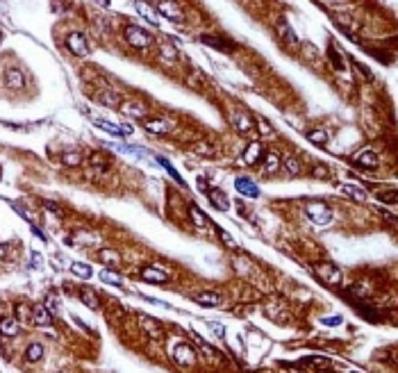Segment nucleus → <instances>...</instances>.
I'll return each instance as SVG.
<instances>
[{
  "label": "nucleus",
  "mask_w": 398,
  "mask_h": 373,
  "mask_svg": "<svg viewBox=\"0 0 398 373\" xmlns=\"http://www.w3.org/2000/svg\"><path fill=\"white\" fill-rule=\"evenodd\" d=\"M305 214H307V219L316 225H326V223H330V219H332L330 207L323 201H310L305 205Z\"/></svg>",
  "instance_id": "nucleus-1"
},
{
  "label": "nucleus",
  "mask_w": 398,
  "mask_h": 373,
  "mask_svg": "<svg viewBox=\"0 0 398 373\" xmlns=\"http://www.w3.org/2000/svg\"><path fill=\"white\" fill-rule=\"evenodd\" d=\"M125 39H127V44H130L132 48H137V50H143V48H148V46L153 44V36L148 34L146 30L137 28V25H127L125 28Z\"/></svg>",
  "instance_id": "nucleus-2"
},
{
  "label": "nucleus",
  "mask_w": 398,
  "mask_h": 373,
  "mask_svg": "<svg viewBox=\"0 0 398 373\" xmlns=\"http://www.w3.org/2000/svg\"><path fill=\"white\" fill-rule=\"evenodd\" d=\"M312 269H314L316 276L321 278L323 282H328V285H339V282H342V271L334 264H330V262H316Z\"/></svg>",
  "instance_id": "nucleus-3"
},
{
  "label": "nucleus",
  "mask_w": 398,
  "mask_h": 373,
  "mask_svg": "<svg viewBox=\"0 0 398 373\" xmlns=\"http://www.w3.org/2000/svg\"><path fill=\"white\" fill-rule=\"evenodd\" d=\"M139 328H141L150 339H164V328L159 325L157 319L143 317V314H141V317H139Z\"/></svg>",
  "instance_id": "nucleus-4"
},
{
  "label": "nucleus",
  "mask_w": 398,
  "mask_h": 373,
  "mask_svg": "<svg viewBox=\"0 0 398 373\" xmlns=\"http://www.w3.org/2000/svg\"><path fill=\"white\" fill-rule=\"evenodd\" d=\"M200 44L210 46V48H214V50H221V52H232L237 48L232 41L223 39V36H214V34H203L200 36Z\"/></svg>",
  "instance_id": "nucleus-5"
},
{
  "label": "nucleus",
  "mask_w": 398,
  "mask_h": 373,
  "mask_svg": "<svg viewBox=\"0 0 398 373\" xmlns=\"http://www.w3.org/2000/svg\"><path fill=\"white\" fill-rule=\"evenodd\" d=\"M66 46H68V50L73 52V55H78V57H87L89 55V46H87V39H84L80 32H73V34H68V39H66Z\"/></svg>",
  "instance_id": "nucleus-6"
},
{
  "label": "nucleus",
  "mask_w": 398,
  "mask_h": 373,
  "mask_svg": "<svg viewBox=\"0 0 398 373\" xmlns=\"http://www.w3.org/2000/svg\"><path fill=\"white\" fill-rule=\"evenodd\" d=\"M173 357H175V362H178V364H182V366H191L196 362L194 348H191V346H187V344H178V346H175Z\"/></svg>",
  "instance_id": "nucleus-7"
},
{
  "label": "nucleus",
  "mask_w": 398,
  "mask_h": 373,
  "mask_svg": "<svg viewBox=\"0 0 398 373\" xmlns=\"http://www.w3.org/2000/svg\"><path fill=\"white\" fill-rule=\"evenodd\" d=\"M353 162L355 164H359V166H364V169H378L380 166V157L373 153V150H359L357 155L353 157Z\"/></svg>",
  "instance_id": "nucleus-8"
},
{
  "label": "nucleus",
  "mask_w": 398,
  "mask_h": 373,
  "mask_svg": "<svg viewBox=\"0 0 398 373\" xmlns=\"http://www.w3.org/2000/svg\"><path fill=\"white\" fill-rule=\"evenodd\" d=\"M119 109L125 114L127 119H143L146 116V107L139 101H123L119 105Z\"/></svg>",
  "instance_id": "nucleus-9"
},
{
  "label": "nucleus",
  "mask_w": 398,
  "mask_h": 373,
  "mask_svg": "<svg viewBox=\"0 0 398 373\" xmlns=\"http://www.w3.org/2000/svg\"><path fill=\"white\" fill-rule=\"evenodd\" d=\"M141 278L146 282H153V285H162V282L168 280V273L157 269V266H143L141 269Z\"/></svg>",
  "instance_id": "nucleus-10"
},
{
  "label": "nucleus",
  "mask_w": 398,
  "mask_h": 373,
  "mask_svg": "<svg viewBox=\"0 0 398 373\" xmlns=\"http://www.w3.org/2000/svg\"><path fill=\"white\" fill-rule=\"evenodd\" d=\"M235 187H237L239 193H243V196H248V198H257L259 196V187L255 185L253 180H248V178H237Z\"/></svg>",
  "instance_id": "nucleus-11"
},
{
  "label": "nucleus",
  "mask_w": 398,
  "mask_h": 373,
  "mask_svg": "<svg viewBox=\"0 0 398 373\" xmlns=\"http://www.w3.org/2000/svg\"><path fill=\"white\" fill-rule=\"evenodd\" d=\"M262 153H264L262 144H259V141H253V144H248V148L243 150V162H246L248 166H255L262 160Z\"/></svg>",
  "instance_id": "nucleus-12"
},
{
  "label": "nucleus",
  "mask_w": 398,
  "mask_h": 373,
  "mask_svg": "<svg viewBox=\"0 0 398 373\" xmlns=\"http://www.w3.org/2000/svg\"><path fill=\"white\" fill-rule=\"evenodd\" d=\"M32 321H34L36 325H50L52 323V314L46 309V305H34L32 307Z\"/></svg>",
  "instance_id": "nucleus-13"
},
{
  "label": "nucleus",
  "mask_w": 398,
  "mask_h": 373,
  "mask_svg": "<svg viewBox=\"0 0 398 373\" xmlns=\"http://www.w3.org/2000/svg\"><path fill=\"white\" fill-rule=\"evenodd\" d=\"M143 128L148 130V132H153V134H164V132H168V121H164V119H148V121H143Z\"/></svg>",
  "instance_id": "nucleus-14"
},
{
  "label": "nucleus",
  "mask_w": 398,
  "mask_h": 373,
  "mask_svg": "<svg viewBox=\"0 0 398 373\" xmlns=\"http://www.w3.org/2000/svg\"><path fill=\"white\" fill-rule=\"evenodd\" d=\"M157 12L164 14V16L171 18V21H180V18H182V9H178V5H175V3H157Z\"/></svg>",
  "instance_id": "nucleus-15"
},
{
  "label": "nucleus",
  "mask_w": 398,
  "mask_h": 373,
  "mask_svg": "<svg viewBox=\"0 0 398 373\" xmlns=\"http://www.w3.org/2000/svg\"><path fill=\"white\" fill-rule=\"evenodd\" d=\"M196 303L203 307H219L221 305V296L219 293H212V291H203L196 296Z\"/></svg>",
  "instance_id": "nucleus-16"
},
{
  "label": "nucleus",
  "mask_w": 398,
  "mask_h": 373,
  "mask_svg": "<svg viewBox=\"0 0 398 373\" xmlns=\"http://www.w3.org/2000/svg\"><path fill=\"white\" fill-rule=\"evenodd\" d=\"M207 196H210L212 205H214V207H219L221 212H225V209H230V201H228V198H225V193H223V191H216V189H210V191H207Z\"/></svg>",
  "instance_id": "nucleus-17"
},
{
  "label": "nucleus",
  "mask_w": 398,
  "mask_h": 373,
  "mask_svg": "<svg viewBox=\"0 0 398 373\" xmlns=\"http://www.w3.org/2000/svg\"><path fill=\"white\" fill-rule=\"evenodd\" d=\"M5 80H7V85L12 89H21L25 85V77L23 73L18 71V68H7V73H5Z\"/></svg>",
  "instance_id": "nucleus-18"
},
{
  "label": "nucleus",
  "mask_w": 398,
  "mask_h": 373,
  "mask_svg": "<svg viewBox=\"0 0 398 373\" xmlns=\"http://www.w3.org/2000/svg\"><path fill=\"white\" fill-rule=\"evenodd\" d=\"M189 217L194 221L196 228H210V219L198 209V205H189Z\"/></svg>",
  "instance_id": "nucleus-19"
},
{
  "label": "nucleus",
  "mask_w": 398,
  "mask_h": 373,
  "mask_svg": "<svg viewBox=\"0 0 398 373\" xmlns=\"http://www.w3.org/2000/svg\"><path fill=\"white\" fill-rule=\"evenodd\" d=\"M98 260L105 262V264H111V266H119L121 264V255L116 253L114 248H100L98 250Z\"/></svg>",
  "instance_id": "nucleus-20"
},
{
  "label": "nucleus",
  "mask_w": 398,
  "mask_h": 373,
  "mask_svg": "<svg viewBox=\"0 0 398 373\" xmlns=\"http://www.w3.org/2000/svg\"><path fill=\"white\" fill-rule=\"evenodd\" d=\"M278 34L282 36L289 46H298V36H296V32L285 23V21H280V23H278Z\"/></svg>",
  "instance_id": "nucleus-21"
},
{
  "label": "nucleus",
  "mask_w": 398,
  "mask_h": 373,
  "mask_svg": "<svg viewBox=\"0 0 398 373\" xmlns=\"http://www.w3.org/2000/svg\"><path fill=\"white\" fill-rule=\"evenodd\" d=\"M80 301H82L89 309H98V305H100V303H98V296H96V293H93L89 287H82V289H80Z\"/></svg>",
  "instance_id": "nucleus-22"
},
{
  "label": "nucleus",
  "mask_w": 398,
  "mask_h": 373,
  "mask_svg": "<svg viewBox=\"0 0 398 373\" xmlns=\"http://www.w3.org/2000/svg\"><path fill=\"white\" fill-rule=\"evenodd\" d=\"M0 332L5 335V337H14V335H18V321L16 319H3L0 321Z\"/></svg>",
  "instance_id": "nucleus-23"
},
{
  "label": "nucleus",
  "mask_w": 398,
  "mask_h": 373,
  "mask_svg": "<svg viewBox=\"0 0 398 373\" xmlns=\"http://www.w3.org/2000/svg\"><path fill=\"white\" fill-rule=\"evenodd\" d=\"M232 125H235L239 132H251V130H253V119H248L246 114H235Z\"/></svg>",
  "instance_id": "nucleus-24"
},
{
  "label": "nucleus",
  "mask_w": 398,
  "mask_h": 373,
  "mask_svg": "<svg viewBox=\"0 0 398 373\" xmlns=\"http://www.w3.org/2000/svg\"><path fill=\"white\" fill-rule=\"evenodd\" d=\"M100 280L103 282H107V285H114V287H123V278L119 276V273H114V271H109V269H105V271H100Z\"/></svg>",
  "instance_id": "nucleus-25"
},
{
  "label": "nucleus",
  "mask_w": 398,
  "mask_h": 373,
  "mask_svg": "<svg viewBox=\"0 0 398 373\" xmlns=\"http://www.w3.org/2000/svg\"><path fill=\"white\" fill-rule=\"evenodd\" d=\"M91 166L98 173H103V171H107L109 169V157H105L103 153H93L91 155Z\"/></svg>",
  "instance_id": "nucleus-26"
},
{
  "label": "nucleus",
  "mask_w": 398,
  "mask_h": 373,
  "mask_svg": "<svg viewBox=\"0 0 398 373\" xmlns=\"http://www.w3.org/2000/svg\"><path fill=\"white\" fill-rule=\"evenodd\" d=\"M44 357V346L41 344H30L28 350H25V360L28 362H39Z\"/></svg>",
  "instance_id": "nucleus-27"
},
{
  "label": "nucleus",
  "mask_w": 398,
  "mask_h": 373,
  "mask_svg": "<svg viewBox=\"0 0 398 373\" xmlns=\"http://www.w3.org/2000/svg\"><path fill=\"white\" fill-rule=\"evenodd\" d=\"M216 234H219V237H221V241H223V246H225V248H230V250H237V248H239L237 239L232 237V234L228 232V230H223V228H216Z\"/></svg>",
  "instance_id": "nucleus-28"
},
{
  "label": "nucleus",
  "mask_w": 398,
  "mask_h": 373,
  "mask_svg": "<svg viewBox=\"0 0 398 373\" xmlns=\"http://www.w3.org/2000/svg\"><path fill=\"white\" fill-rule=\"evenodd\" d=\"M280 166H285L287 173H291V175H298L300 173V162L296 160V157H291V155H287L282 162H280Z\"/></svg>",
  "instance_id": "nucleus-29"
},
{
  "label": "nucleus",
  "mask_w": 398,
  "mask_h": 373,
  "mask_svg": "<svg viewBox=\"0 0 398 373\" xmlns=\"http://www.w3.org/2000/svg\"><path fill=\"white\" fill-rule=\"evenodd\" d=\"M307 139H310L312 144H316V146H326L330 136H328L326 130H310V132H307Z\"/></svg>",
  "instance_id": "nucleus-30"
},
{
  "label": "nucleus",
  "mask_w": 398,
  "mask_h": 373,
  "mask_svg": "<svg viewBox=\"0 0 398 373\" xmlns=\"http://www.w3.org/2000/svg\"><path fill=\"white\" fill-rule=\"evenodd\" d=\"M191 153H194V155L210 157V155H214V146H212V144H207V141H198V144H194V146H191Z\"/></svg>",
  "instance_id": "nucleus-31"
},
{
  "label": "nucleus",
  "mask_w": 398,
  "mask_h": 373,
  "mask_svg": "<svg viewBox=\"0 0 398 373\" xmlns=\"http://www.w3.org/2000/svg\"><path fill=\"white\" fill-rule=\"evenodd\" d=\"M157 162H159V164H162V166H164V169H166V171H168V175H171V178H173V180H175V182H178V185H182V187H187V182H184V180H182V175H180V173H178V171H175V169H173V166H171V162H168V160H164V157H157Z\"/></svg>",
  "instance_id": "nucleus-32"
},
{
  "label": "nucleus",
  "mask_w": 398,
  "mask_h": 373,
  "mask_svg": "<svg viewBox=\"0 0 398 373\" xmlns=\"http://www.w3.org/2000/svg\"><path fill=\"white\" fill-rule=\"evenodd\" d=\"M62 162H64L66 166H78L80 162H82V155H80L78 150H64Z\"/></svg>",
  "instance_id": "nucleus-33"
},
{
  "label": "nucleus",
  "mask_w": 398,
  "mask_h": 373,
  "mask_svg": "<svg viewBox=\"0 0 398 373\" xmlns=\"http://www.w3.org/2000/svg\"><path fill=\"white\" fill-rule=\"evenodd\" d=\"M342 191L346 193V196L355 198V201H364L366 198V191H362V189H357V187H350V185H342Z\"/></svg>",
  "instance_id": "nucleus-34"
},
{
  "label": "nucleus",
  "mask_w": 398,
  "mask_h": 373,
  "mask_svg": "<svg viewBox=\"0 0 398 373\" xmlns=\"http://www.w3.org/2000/svg\"><path fill=\"white\" fill-rule=\"evenodd\" d=\"M93 123L98 125L100 130H107V132L116 134V136L121 134V125H114V123H109V121H103V119H93Z\"/></svg>",
  "instance_id": "nucleus-35"
},
{
  "label": "nucleus",
  "mask_w": 398,
  "mask_h": 373,
  "mask_svg": "<svg viewBox=\"0 0 398 373\" xmlns=\"http://www.w3.org/2000/svg\"><path fill=\"white\" fill-rule=\"evenodd\" d=\"M71 271L75 273V276H80V278H89V276H91V266H89V264H82V262H73V264H71Z\"/></svg>",
  "instance_id": "nucleus-36"
},
{
  "label": "nucleus",
  "mask_w": 398,
  "mask_h": 373,
  "mask_svg": "<svg viewBox=\"0 0 398 373\" xmlns=\"http://www.w3.org/2000/svg\"><path fill=\"white\" fill-rule=\"evenodd\" d=\"M278 169H280V157L273 155V153L267 155V162H264V171H267V173H275Z\"/></svg>",
  "instance_id": "nucleus-37"
},
{
  "label": "nucleus",
  "mask_w": 398,
  "mask_h": 373,
  "mask_svg": "<svg viewBox=\"0 0 398 373\" xmlns=\"http://www.w3.org/2000/svg\"><path fill=\"white\" fill-rule=\"evenodd\" d=\"M300 364L305 366H328V357H316V355H310V357H302Z\"/></svg>",
  "instance_id": "nucleus-38"
},
{
  "label": "nucleus",
  "mask_w": 398,
  "mask_h": 373,
  "mask_svg": "<svg viewBox=\"0 0 398 373\" xmlns=\"http://www.w3.org/2000/svg\"><path fill=\"white\" fill-rule=\"evenodd\" d=\"M119 98L114 96V93H98V103L105 105V107H119L121 103H116Z\"/></svg>",
  "instance_id": "nucleus-39"
},
{
  "label": "nucleus",
  "mask_w": 398,
  "mask_h": 373,
  "mask_svg": "<svg viewBox=\"0 0 398 373\" xmlns=\"http://www.w3.org/2000/svg\"><path fill=\"white\" fill-rule=\"evenodd\" d=\"M328 55H330V60H332V64H334V68H344V60H342V55L337 52V48L330 44L328 46Z\"/></svg>",
  "instance_id": "nucleus-40"
},
{
  "label": "nucleus",
  "mask_w": 398,
  "mask_h": 373,
  "mask_svg": "<svg viewBox=\"0 0 398 373\" xmlns=\"http://www.w3.org/2000/svg\"><path fill=\"white\" fill-rule=\"evenodd\" d=\"M137 9H139V14L141 16H146L150 23H157V18H155V14L150 12V5H143V3H137Z\"/></svg>",
  "instance_id": "nucleus-41"
},
{
  "label": "nucleus",
  "mask_w": 398,
  "mask_h": 373,
  "mask_svg": "<svg viewBox=\"0 0 398 373\" xmlns=\"http://www.w3.org/2000/svg\"><path fill=\"white\" fill-rule=\"evenodd\" d=\"M253 123H257V128H259V132L262 134H273V128L267 123V119H262V116H257L253 121Z\"/></svg>",
  "instance_id": "nucleus-42"
},
{
  "label": "nucleus",
  "mask_w": 398,
  "mask_h": 373,
  "mask_svg": "<svg viewBox=\"0 0 398 373\" xmlns=\"http://www.w3.org/2000/svg\"><path fill=\"white\" fill-rule=\"evenodd\" d=\"M378 198H380V201L382 203H389V205H396V191H394V189H389V191H385V193H378Z\"/></svg>",
  "instance_id": "nucleus-43"
},
{
  "label": "nucleus",
  "mask_w": 398,
  "mask_h": 373,
  "mask_svg": "<svg viewBox=\"0 0 398 373\" xmlns=\"http://www.w3.org/2000/svg\"><path fill=\"white\" fill-rule=\"evenodd\" d=\"M210 330L216 335V337H223V335H225V328H223L221 323H214V321H210Z\"/></svg>",
  "instance_id": "nucleus-44"
},
{
  "label": "nucleus",
  "mask_w": 398,
  "mask_h": 373,
  "mask_svg": "<svg viewBox=\"0 0 398 373\" xmlns=\"http://www.w3.org/2000/svg\"><path fill=\"white\" fill-rule=\"evenodd\" d=\"M198 344H200V350H203L205 355H210V357H216V350L212 348L210 344H205V341H200V337H198Z\"/></svg>",
  "instance_id": "nucleus-45"
},
{
  "label": "nucleus",
  "mask_w": 398,
  "mask_h": 373,
  "mask_svg": "<svg viewBox=\"0 0 398 373\" xmlns=\"http://www.w3.org/2000/svg\"><path fill=\"white\" fill-rule=\"evenodd\" d=\"M314 175L316 178H328V169L326 166H321V164H316L314 166Z\"/></svg>",
  "instance_id": "nucleus-46"
},
{
  "label": "nucleus",
  "mask_w": 398,
  "mask_h": 373,
  "mask_svg": "<svg viewBox=\"0 0 398 373\" xmlns=\"http://www.w3.org/2000/svg\"><path fill=\"white\" fill-rule=\"evenodd\" d=\"M162 52H166L168 60H175V50L171 48V44H164V46H162Z\"/></svg>",
  "instance_id": "nucleus-47"
},
{
  "label": "nucleus",
  "mask_w": 398,
  "mask_h": 373,
  "mask_svg": "<svg viewBox=\"0 0 398 373\" xmlns=\"http://www.w3.org/2000/svg\"><path fill=\"white\" fill-rule=\"evenodd\" d=\"M52 307H55V312H57V309H60V303H57V296H50V298H48V312H50V309Z\"/></svg>",
  "instance_id": "nucleus-48"
},
{
  "label": "nucleus",
  "mask_w": 398,
  "mask_h": 373,
  "mask_svg": "<svg viewBox=\"0 0 398 373\" xmlns=\"http://www.w3.org/2000/svg\"><path fill=\"white\" fill-rule=\"evenodd\" d=\"M326 325H342V317H330V319H323Z\"/></svg>",
  "instance_id": "nucleus-49"
},
{
  "label": "nucleus",
  "mask_w": 398,
  "mask_h": 373,
  "mask_svg": "<svg viewBox=\"0 0 398 373\" xmlns=\"http://www.w3.org/2000/svg\"><path fill=\"white\" fill-rule=\"evenodd\" d=\"M198 189H203L205 193L210 191V187H207V180H205V178H198Z\"/></svg>",
  "instance_id": "nucleus-50"
},
{
  "label": "nucleus",
  "mask_w": 398,
  "mask_h": 373,
  "mask_svg": "<svg viewBox=\"0 0 398 373\" xmlns=\"http://www.w3.org/2000/svg\"><path fill=\"white\" fill-rule=\"evenodd\" d=\"M132 132H135V130H132V125H121V134H132Z\"/></svg>",
  "instance_id": "nucleus-51"
},
{
  "label": "nucleus",
  "mask_w": 398,
  "mask_h": 373,
  "mask_svg": "<svg viewBox=\"0 0 398 373\" xmlns=\"http://www.w3.org/2000/svg\"><path fill=\"white\" fill-rule=\"evenodd\" d=\"M32 262H34V266H39V264H41V257L34 255V257H32Z\"/></svg>",
  "instance_id": "nucleus-52"
},
{
  "label": "nucleus",
  "mask_w": 398,
  "mask_h": 373,
  "mask_svg": "<svg viewBox=\"0 0 398 373\" xmlns=\"http://www.w3.org/2000/svg\"><path fill=\"white\" fill-rule=\"evenodd\" d=\"M5 253H7V248H5V246H0V260L5 257Z\"/></svg>",
  "instance_id": "nucleus-53"
}]
</instances>
